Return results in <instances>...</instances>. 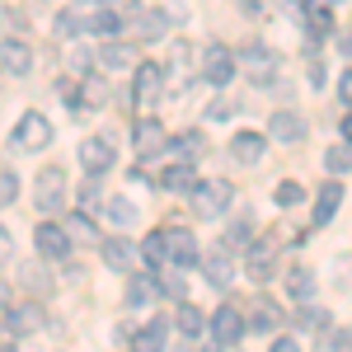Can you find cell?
Wrapping results in <instances>:
<instances>
[{"mask_svg": "<svg viewBox=\"0 0 352 352\" xmlns=\"http://www.w3.org/2000/svg\"><path fill=\"white\" fill-rule=\"evenodd\" d=\"M127 28H132L141 43H155V38H164V24H169V10H151V5H132L127 14Z\"/></svg>", "mask_w": 352, "mask_h": 352, "instance_id": "9c48e42d", "label": "cell"}, {"mask_svg": "<svg viewBox=\"0 0 352 352\" xmlns=\"http://www.w3.org/2000/svg\"><path fill=\"white\" fill-rule=\"evenodd\" d=\"M263 146H268V136H263V132H249V127L230 136V155H235L240 164H258V160H263Z\"/></svg>", "mask_w": 352, "mask_h": 352, "instance_id": "44dd1931", "label": "cell"}, {"mask_svg": "<svg viewBox=\"0 0 352 352\" xmlns=\"http://www.w3.org/2000/svg\"><path fill=\"white\" fill-rule=\"evenodd\" d=\"M305 33H310V38H329V33H333V14H329L324 0H310V10H305Z\"/></svg>", "mask_w": 352, "mask_h": 352, "instance_id": "83f0119b", "label": "cell"}, {"mask_svg": "<svg viewBox=\"0 0 352 352\" xmlns=\"http://www.w3.org/2000/svg\"><path fill=\"white\" fill-rule=\"evenodd\" d=\"M202 277H207V287L226 292V287L235 282V249H230V244H217V249L202 258Z\"/></svg>", "mask_w": 352, "mask_h": 352, "instance_id": "30bf717a", "label": "cell"}, {"mask_svg": "<svg viewBox=\"0 0 352 352\" xmlns=\"http://www.w3.org/2000/svg\"><path fill=\"white\" fill-rule=\"evenodd\" d=\"M104 212H109L113 226H132V221H136V202H132V197H109Z\"/></svg>", "mask_w": 352, "mask_h": 352, "instance_id": "e575fe53", "label": "cell"}, {"mask_svg": "<svg viewBox=\"0 0 352 352\" xmlns=\"http://www.w3.org/2000/svg\"><path fill=\"white\" fill-rule=\"evenodd\" d=\"M94 202H99V174H89L85 188H80V207L85 212H94Z\"/></svg>", "mask_w": 352, "mask_h": 352, "instance_id": "ee69618b", "label": "cell"}, {"mask_svg": "<svg viewBox=\"0 0 352 352\" xmlns=\"http://www.w3.org/2000/svg\"><path fill=\"white\" fill-rule=\"evenodd\" d=\"M343 141L352 146V113H343Z\"/></svg>", "mask_w": 352, "mask_h": 352, "instance_id": "f907efd6", "label": "cell"}, {"mask_svg": "<svg viewBox=\"0 0 352 352\" xmlns=\"http://www.w3.org/2000/svg\"><path fill=\"white\" fill-rule=\"evenodd\" d=\"M19 282H28L33 292H47V287H52V282H47V272L38 268V263H24V268H19Z\"/></svg>", "mask_w": 352, "mask_h": 352, "instance_id": "ab89813d", "label": "cell"}, {"mask_svg": "<svg viewBox=\"0 0 352 352\" xmlns=\"http://www.w3.org/2000/svg\"><path fill=\"white\" fill-rule=\"evenodd\" d=\"M33 244H38V254H43V258H47V263H61V258H66V254H71V230H66V221H61V226H56L52 217L43 221V226H38V230H33Z\"/></svg>", "mask_w": 352, "mask_h": 352, "instance_id": "52a82bcc", "label": "cell"}, {"mask_svg": "<svg viewBox=\"0 0 352 352\" xmlns=\"http://www.w3.org/2000/svg\"><path fill=\"white\" fill-rule=\"evenodd\" d=\"M5 28H10V38H14V28H24V14L14 5H5Z\"/></svg>", "mask_w": 352, "mask_h": 352, "instance_id": "bcb514c9", "label": "cell"}, {"mask_svg": "<svg viewBox=\"0 0 352 352\" xmlns=\"http://www.w3.org/2000/svg\"><path fill=\"white\" fill-rule=\"evenodd\" d=\"M5 329H10V333H38V329H47V310H43L38 300L5 305Z\"/></svg>", "mask_w": 352, "mask_h": 352, "instance_id": "7c38bea8", "label": "cell"}, {"mask_svg": "<svg viewBox=\"0 0 352 352\" xmlns=\"http://www.w3.org/2000/svg\"><path fill=\"white\" fill-rule=\"evenodd\" d=\"M164 85H169V76H164L160 61H141L132 71V94H127V99H132L136 109H146V104H155L164 94Z\"/></svg>", "mask_w": 352, "mask_h": 352, "instance_id": "5b68a950", "label": "cell"}, {"mask_svg": "<svg viewBox=\"0 0 352 352\" xmlns=\"http://www.w3.org/2000/svg\"><path fill=\"white\" fill-rule=\"evenodd\" d=\"M230 113H235V104H230V99H221V104H212V113H207V118H212V122H221V118H230Z\"/></svg>", "mask_w": 352, "mask_h": 352, "instance_id": "7dc6e473", "label": "cell"}, {"mask_svg": "<svg viewBox=\"0 0 352 352\" xmlns=\"http://www.w3.org/2000/svg\"><path fill=\"white\" fill-rule=\"evenodd\" d=\"M164 146H169V136H164V127L155 122V118H141L132 127V151L141 155V160H155Z\"/></svg>", "mask_w": 352, "mask_h": 352, "instance_id": "4fadbf2b", "label": "cell"}, {"mask_svg": "<svg viewBox=\"0 0 352 352\" xmlns=\"http://www.w3.org/2000/svg\"><path fill=\"white\" fill-rule=\"evenodd\" d=\"M277 324H282V305H277V300L258 296L249 305V329H254V333H272Z\"/></svg>", "mask_w": 352, "mask_h": 352, "instance_id": "603a6c76", "label": "cell"}, {"mask_svg": "<svg viewBox=\"0 0 352 352\" xmlns=\"http://www.w3.org/2000/svg\"><path fill=\"white\" fill-rule=\"evenodd\" d=\"M192 43H184V38H179V43H174V47H169V66H164V76H169V89H184V85H188V76H192Z\"/></svg>", "mask_w": 352, "mask_h": 352, "instance_id": "e0dca14e", "label": "cell"}, {"mask_svg": "<svg viewBox=\"0 0 352 352\" xmlns=\"http://www.w3.org/2000/svg\"><path fill=\"white\" fill-rule=\"evenodd\" d=\"M338 207H343V184L338 179H329V184H320V192H315V226H329V221L338 217Z\"/></svg>", "mask_w": 352, "mask_h": 352, "instance_id": "ffe728a7", "label": "cell"}, {"mask_svg": "<svg viewBox=\"0 0 352 352\" xmlns=\"http://www.w3.org/2000/svg\"><path fill=\"white\" fill-rule=\"evenodd\" d=\"M338 99L352 109V71H343V80H338Z\"/></svg>", "mask_w": 352, "mask_h": 352, "instance_id": "c3c4849f", "label": "cell"}, {"mask_svg": "<svg viewBox=\"0 0 352 352\" xmlns=\"http://www.w3.org/2000/svg\"><path fill=\"white\" fill-rule=\"evenodd\" d=\"M348 348H352V338H348V333H333V329H329V333H324V343H320L315 352H348Z\"/></svg>", "mask_w": 352, "mask_h": 352, "instance_id": "7bdbcfd3", "label": "cell"}, {"mask_svg": "<svg viewBox=\"0 0 352 352\" xmlns=\"http://www.w3.org/2000/svg\"><path fill=\"white\" fill-rule=\"evenodd\" d=\"M99 61H104L109 71H136V66H141L136 47H132V43H122V38H104V47H99Z\"/></svg>", "mask_w": 352, "mask_h": 352, "instance_id": "ac0fdd59", "label": "cell"}, {"mask_svg": "<svg viewBox=\"0 0 352 352\" xmlns=\"http://www.w3.org/2000/svg\"><path fill=\"white\" fill-rule=\"evenodd\" d=\"M99 254H104V263H109L113 272H132V263H136V249L132 240H122V235H109V240L99 244Z\"/></svg>", "mask_w": 352, "mask_h": 352, "instance_id": "d6986e66", "label": "cell"}, {"mask_svg": "<svg viewBox=\"0 0 352 352\" xmlns=\"http://www.w3.org/2000/svg\"><path fill=\"white\" fill-rule=\"evenodd\" d=\"M141 258H146L151 268H164V263H169V240H164V230H155V235L141 240Z\"/></svg>", "mask_w": 352, "mask_h": 352, "instance_id": "1f68e13d", "label": "cell"}, {"mask_svg": "<svg viewBox=\"0 0 352 352\" xmlns=\"http://www.w3.org/2000/svg\"><path fill=\"white\" fill-rule=\"evenodd\" d=\"M197 184H202V179H197L192 160H174V164L160 174V188H164V192H192Z\"/></svg>", "mask_w": 352, "mask_h": 352, "instance_id": "7402d4cb", "label": "cell"}, {"mask_svg": "<svg viewBox=\"0 0 352 352\" xmlns=\"http://www.w3.org/2000/svg\"><path fill=\"white\" fill-rule=\"evenodd\" d=\"M202 146H207V141H202V132H179V136H174L179 160H197V155H202Z\"/></svg>", "mask_w": 352, "mask_h": 352, "instance_id": "d590c367", "label": "cell"}, {"mask_svg": "<svg viewBox=\"0 0 352 352\" xmlns=\"http://www.w3.org/2000/svg\"><path fill=\"white\" fill-rule=\"evenodd\" d=\"M277 249H282L277 235H254V240L244 244V272L254 282H268L272 268H277Z\"/></svg>", "mask_w": 352, "mask_h": 352, "instance_id": "3957f363", "label": "cell"}, {"mask_svg": "<svg viewBox=\"0 0 352 352\" xmlns=\"http://www.w3.org/2000/svg\"><path fill=\"white\" fill-rule=\"evenodd\" d=\"M113 155H118V151H113L109 136H85V141H80V164L89 169V174H109Z\"/></svg>", "mask_w": 352, "mask_h": 352, "instance_id": "2e32d148", "label": "cell"}, {"mask_svg": "<svg viewBox=\"0 0 352 352\" xmlns=\"http://www.w3.org/2000/svg\"><path fill=\"white\" fill-rule=\"evenodd\" d=\"M249 240H254V217H249V207H244L240 217L230 221V230H226V240H221V244L235 249V244H249Z\"/></svg>", "mask_w": 352, "mask_h": 352, "instance_id": "836d02e7", "label": "cell"}, {"mask_svg": "<svg viewBox=\"0 0 352 352\" xmlns=\"http://www.w3.org/2000/svg\"><path fill=\"white\" fill-rule=\"evenodd\" d=\"M343 56H352V33H343Z\"/></svg>", "mask_w": 352, "mask_h": 352, "instance_id": "f5cc1de1", "label": "cell"}, {"mask_svg": "<svg viewBox=\"0 0 352 352\" xmlns=\"http://www.w3.org/2000/svg\"><path fill=\"white\" fill-rule=\"evenodd\" d=\"M164 240H169V263H174V268H192V263H202V258H197V235H192L188 226H169Z\"/></svg>", "mask_w": 352, "mask_h": 352, "instance_id": "5bb4252c", "label": "cell"}, {"mask_svg": "<svg viewBox=\"0 0 352 352\" xmlns=\"http://www.w3.org/2000/svg\"><path fill=\"white\" fill-rule=\"evenodd\" d=\"M287 296H292V300H310V296H315V272L305 268V263L287 272Z\"/></svg>", "mask_w": 352, "mask_h": 352, "instance_id": "4dcf8cb0", "label": "cell"}, {"mask_svg": "<svg viewBox=\"0 0 352 352\" xmlns=\"http://www.w3.org/2000/svg\"><path fill=\"white\" fill-rule=\"evenodd\" d=\"M235 71H240V56L230 52V47H221V43H212V47L202 52V66H197V76L207 85H230Z\"/></svg>", "mask_w": 352, "mask_h": 352, "instance_id": "ba28073f", "label": "cell"}, {"mask_svg": "<svg viewBox=\"0 0 352 352\" xmlns=\"http://www.w3.org/2000/svg\"><path fill=\"white\" fill-rule=\"evenodd\" d=\"M109 104V80L104 76H85L80 80V109H104Z\"/></svg>", "mask_w": 352, "mask_h": 352, "instance_id": "f1b7e54d", "label": "cell"}, {"mask_svg": "<svg viewBox=\"0 0 352 352\" xmlns=\"http://www.w3.org/2000/svg\"><path fill=\"white\" fill-rule=\"evenodd\" d=\"M202 324H207V320H202V310H197V305H188V300H179V310H174V329H179L184 338H197V333H202Z\"/></svg>", "mask_w": 352, "mask_h": 352, "instance_id": "f546056e", "label": "cell"}, {"mask_svg": "<svg viewBox=\"0 0 352 352\" xmlns=\"http://www.w3.org/2000/svg\"><path fill=\"white\" fill-rule=\"evenodd\" d=\"M244 10H263V5H268V0H240Z\"/></svg>", "mask_w": 352, "mask_h": 352, "instance_id": "816d5d0a", "label": "cell"}, {"mask_svg": "<svg viewBox=\"0 0 352 352\" xmlns=\"http://www.w3.org/2000/svg\"><path fill=\"white\" fill-rule=\"evenodd\" d=\"M5 352H14V348H5Z\"/></svg>", "mask_w": 352, "mask_h": 352, "instance_id": "db71d44e", "label": "cell"}, {"mask_svg": "<svg viewBox=\"0 0 352 352\" xmlns=\"http://www.w3.org/2000/svg\"><path fill=\"white\" fill-rule=\"evenodd\" d=\"M300 324H305V329H315V333H329L333 315H329V310H300Z\"/></svg>", "mask_w": 352, "mask_h": 352, "instance_id": "60d3db41", "label": "cell"}, {"mask_svg": "<svg viewBox=\"0 0 352 352\" xmlns=\"http://www.w3.org/2000/svg\"><path fill=\"white\" fill-rule=\"evenodd\" d=\"M66 230H71V240H76V244H85V249L104 244V240H99V226H94V221L85 217V212H71V217H66Z\"/></svg>", "mask_w": 352, "mask_h": 352, "instance_id": "484cf974", "label": "cell"}, {"mask_svg": "<svg viewBox=\"0 0 352 352\" xmlns=\"http://www.w3.org/2000/svg\"><path fill=\"white\" fill-rule=\"evenodd\" d=\"M272 352H300V348H296V338H277V343H272Z\"/></svg>", "mask_w": 352, "mask_h": 352, "instance_id": "681fc988", "label": "cell"}, {"mask_svg": "<svg viewBox=\"0 0 352 352\" xmlns=\"http://www.w3.org/2000/svg\"><path fill=\"white\" fill-rule=\"evenodd\" d=\"M122 24H127V19H118L113 10H94V14L85 19V28H89V33H99V38H113Z\"/></svg>", "mask_w": 352, "mask_h": 352, "instance_id": "d6a6232c", "label": "cell"}, {"mask_svg": "<svg viewBox=\"0 0 352 352\" xmlns=\"http://www.w3.org/2000/svg\"><path fill=\"white\" fill-rule=\"evenodd\" d=\"M324 169H329V174H348V169H352V151H348V146H329V151H324Z\"/></svg>", "mask_w": 352, "mask_h": 352, "instance_id": "74e56055", "label": "cell"}, {"mask_svg": "<svg viewBox=\"0 0 352 352\" xmlns=\"http://www.w3.org/2000/svg\"><path fill=\"white\" fill-rule=\"evenodd\" d=\"M244 324H249V320H244L235 305H221L207 329H212V343H217V348H235V343L244 338Z\"/></svg>", "mask_w": 352, "mask_h": 352, "instance_id": "8fae6325", "label": "cell"}, {"mask_svg": "<svg viewBox=\"0 0 352 352\" xmlns=\"http://www.w3.org/2000/svg\"><path fill=\"white\" fill-rule=\"evenodd\" d=\"M188 197H192V217L212 221V217H226V212H230V202H235V188H230L226 179H207V184H197Z\"/></svg>", "mask_w": 352, "mask_h": 352, "instance_id": "7a4b0ae2", "label": "cell"}, {"mask_svg": "<svg viewBox=\"0 0 352 352\" xmlns=\"http://www.w3.org/2000/svg\"><path fill=\"white\" fill-rule=\"evenodd\" d=\"M160 296H174V300H184V277L179 272H160Z\"/></svg>", "mask_w": 352, "mask_h": 352, "instance_id": "b9f144b4", "label": "cell"}, {"mask_svg": "<svg viewBox=\"0 0 352 352\" xmlns=\"http://www.w3.org/2000/svg\"><path fill=\"white\" fill-rule=\"evenodd\" d=\"M33 202H38L43 217L66 212V169H61V164H43V169H38V179H33Z\"/></svg>", "mask_w": 352, "mask_h": 352, "instance_id": "6da1fadb", "label": "cell"}, {"mask_svg": "<svg viewBox=\"0 0 352 352\" xmlns=\"http://www.w3.org/2000/svg\"><path fill=\"white\" fill-rule=\"evenodd\" d=\"M240 66H244V80H254V85H277V76H282L277 52L263 47V43H249L240 52Z\"/></svg>", "mask_w": 352, "mask_h": 352, "instance_id": "277c9868", "label": "cell"}, {"mask_svg": "<svg viewBox=\"0 0 352 352\" xmlns=\"http://www.w3.org/2000/svg\"><path fill=\"white\" fill-rule=\"evenodd\" d=\"M272 202H277V207H300V202H305V188L287 179V184H277V188H272Z\"/></svg>", "mask_w": 352, "mask_h": 352, "instance_id": "8d00e7d4", "label": "cell"}, {"mask_svg": "<svg viewBox=\"0 0 352 352\" xmlns=\"http://www.w3.org/2000/svg\"><path fill=\"white\" fill-rule=\"evenodd\" d=\"M19 151H47V141H52V122H47V113L28 109L19 122H14V136H10Z\"/></svg>", "mask_w": 352, "mask_h": 352, "instance_id": "8992f818", "label": "cell"}, {"mask_svg": "<svg viewBox=\"0 0 352 352\" xmlns=\"http://www.w3.org/2000/svg\"><path fill=\"white\" fill-rule=\"evenodd\" d=\"M52 33H56V38H71V33H76V14H56Z\"/></svg>", "mask_w": 352, "mask_h": 352, "instance_id": "f6af8a7d", "label": "cell"}, {"mask_svg": "<svg viewBox=\"0 0 352 352\" xmlns=\"http://www.w3.org/2000/svg\"><path fill=\"white\" fill-rule=\"evenodd\" d=\"M160 296V277H151V272H132V287H127V305L141 310V305H151V300Z\"/></svg>", "mask_w": 352, "mask_h": 352, "instance_id": "cb8c5ba5", "label": "cell"}, {"mask_svg": "<svg viewBox=\"0 0 352 352\" xmlns=\"http://www.w3.org/2000/svg\"><path fill=\"white\" fill-rule=\"evenodd\" d=\"M14 197H19V174L5 164V169H0V202H5V207H14Z\"/></svg>", "mask_w": 352, "mask_h": 352, "instance_id": "f35d334b", "label": "cell"}, {"mask_svg": "<svg viewBox=\"0 0 352 352\" xmlns=\"http://www.w3.org/2000/svg\"><path fill=\"white\" fill-rule=\"evenodd\" d=\"M164 333H169V320L141 324V329L132 333V352H164Z\"/></svg>", "mask_w": 352, "mask_h": 352, "instance_id": "d4e9b609", "label": "cell"}, {"mask_svg": "<svg viewBox=\"0 0 352 352\" xmlns=\"http://www.w3.org/2000/svg\"><path fill=\"white\" fill-rule=\"evenodd\" d=\"M5 71H10V76H28V71H33V52H28V43L5 38Z\"/></svg>", "mask_w": 352, "mask_h": 352, "instance_id": "4316f807", "label": "cell"}, {"mask_svg": "<svg viewBox=\"0 0 352 352\" xmlns=\"http://www.w3.org/2000/svg\"><path fill=\"white\" fill-rule=\"evenodd\" d=\"M305 132H310V127H305V118H300L296 109H277L268 118V136H272V141H282V146H296Z\"/></svg>", "mask_w": 352, "mask_h": 352, "instance_id": "9a60e30c", "label": "cell"}]
</instances>
